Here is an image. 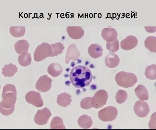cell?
Returning <instances> with one entry per match:
<instances>
[{
	"instance_id": "d4e9b609",
	"label": "cell",
	"mask_w": 156,
	"mask_h": 130,
	"mask_svg": "<svg viewBox=\"0 0 156 130\" xmlns=\"http://www.w3.org/2000/svg\"><path fill=\"white\" fill-rule=\"evenodd\" d=\"M51 129H65L63 120L59 117L54 118L51 120Z\"/></svg>"
},
{
	"instance_id": "52a82bcc",
	"label": "cell",
	"mask_w": 156,
	"mask_h": 130,
	"mask_svg": "<svg viewBox=\"0 0 156 130\" xmlns=\"http://www.w3.org/2000/svg\"><path fill=\"white\" fill-rule=\"evenodd\" d=\"M51 113L47 108H44L39 110L34 117V121L38 125H44L48 123L49 118L51 117Z\"/></svg>"
},
{
	"instance_id": "cb8c5ba5",
	"label": "cell",
	"mask_w": 156,
	"mask_h": 130,
	"mask_svg": "<svg viewBox=\"0 0 156 130\" xmlns=\"http://www.w3.org/2000/svg\"><path fill=\"white\" fill-rule=\"evenodd\" d=\"M146 78L151 80L156 79V66L155 64L150 65L145 69V72Z\"/></svg>"
},
{
	"instance_id": "9c48e42d",
	"label": "cell",
	"mask_w": 156,
	"mask_h": 130,
	"mask_svg": "<svg viewBox=\"0 0 156 130\" xmlns=\"http://www.w3.org/2000/svg\"><path fill=\"white\" fill-rule=\"evenodd\" d=\"M51 81L52 80L48 76H41L36 83V88L40 92H48L51 88Z\"/></svg>"
},
{
	"instance_id": "7c38bea8",
	"label": "cell",
	"mask_w": 156,
	"mask_h": 130,
	"mask_svg": "<svg viewBox=\"0 0 156 130\" xmlns=\"http://www.w3.org/2000/svg\"><path fill=\"white\" fill-rule=\"evenodd\" d=\"M101 36L107 42H111L117 39L118 33L113 28H105L101 32Z\"/></svg>"
},
{
	"instance_id": "3957f363",
	"label": "cell",
	"mask_w": 156,
	"mask_h": 130,
	"mask_svg": "<svg viewBox=\"0 0 156 130\" xmlns=\"http://www.w3.org/2000/svg\"><path fill=\"white\" fill-rule=\"evenodd\" d=\"M115 81L119 86L124 88L131 87L137 82V77L133 73L121 71L117 73Z\"/></svg>"
},
{
	"instance_id": "e0dca14e",
	"label": "cell",
	"mask_w": 156,
	"mask_h": 130,
	"mask_svg": "<svg viewBox=\"0 0 156 130\" xmlns=\"http://www.w3.org/2000/svg\"><path fill=\"white\" fill-rule=\"evenodd\" d=\"M71 95L66 93H63L58 95L57 103L59 106L66 107L70 104L72 102Z\"/></svg>"
},
{
	"instance_id": "7402d4cb",
	"label": "cell",
	"mask_w": 156,
	"mask_h": 130,
	"mask_svg": "<svg viewBox=\"0 0 156 130\" xmlns=\"http://www.w3.org/2000/svg\"><path fill=\"white\" fill-rule=\"evenodd\" d=\"M17 67L15 65L10 63L5 65L2 68V74L5 77H11L17 72Z\"/></svg>"
},
{
	"instance_id": "5bb4252c",
	"label": "cell",
	"mask_w": 156,
	"mask_h": 130,
	"mask_svg": "<svg viewBox=\"0 0 156 130\" xmlns=\"http://www.w3.org/2000/svg\"><path fill=\"white\" fill-rule=\"evenodd\" d=\"M67 32L68 35L73 39H79L84 34V30L80 27H68Z\"/></svg>"
},
{
	"instance_id": "6da1fadb",
	"label": "cell",
	"mask_w": 156,
	"mask_h": 130,
	"mask_svg": "<svg viewBox=\"0 0 156 130\" xmlns=\"http://www.w3.org/2000/svg\"><path fill=\"white\" fill-rule=\"evenodd\" d=\"M69 77L72 85L78 88L86 87L93 80L91 70L85 66H78L73 67Z\"/></svg>"
},
{
	"instance_id": "4316f807",
	"label": "cell",
	"mask_w": 156,
	"mask_h": 130,
	"mask_svg": "<svg viewBox=\"0 0 156 130\" xmlns=\"http://www.w3.org/2000/svg\"><path fill=\"white\" fill-rule=\"evenodd\" d=\"M52 48V54L51 56L53 57L59 54H61L63 52L65 49L63 44L61 43H55V44H51V45Z\"/></svg>"
},
{
	"instance_id": "8992f818",
	"label": "cell",
	"mask_w": 156,
	"mask_h": 130,
	"mask_svg": "<svg viewBox=\"0 0 156 130\" xmlns=\"http://www.w3.org/2000/svg\"><path fill=\"white\" fill-rule=\"evenodd\" d=\"M108 98V95L106 91L100 90L96 92L94 96L92 98V106L96 109L102 108L106 104Z\"/></svg>"
},
{
	"instance_id": "4dcf8cb0",
	"label": "cell",
	"mask_w": 156,
	"mask_h": 130,
	"mask_svg": "<svg viewBox=\"0 0 156 130\" xmlns=\"http://www.w3.org/2000/svg\"><path fill=\"white\" fill-rule=\"evenodd\" d=\"M146 31L148 32H154L156 31V27H145Z\"/></svg>"
},
{
	"instance_id": "603a6c76",
	"label": "cell",
	"mask_w": 156,
	"mask_h": 130,
	"mask_svg": "<svg viewBox=\"0 0 156 130\" xmlns=\"http://www.w3.org/2000/svg\"><path fill=\"white\" fill-rule=\"evenodd\" d=\"M146 48L151 52H156V38L154 36H149L144 42Z\"/></svg>"
},
{
	"instance_id": "8fae6325",
	"label": "cell",
	"mask_w": 156,
	"mask_h": 130,
	"mask_svg": "<svg viewBox=\"0 0 156 130\" xmlns=\"http://www.w3.org/2000/svg\"><path fill=\"white\" fill-rule=\"evenodd\" d=\"M138 43L137 39L133 36H129L121 41V47L125 50H129L136 47Z\"/></svg>"
},
{
	"instance_id": "83f0119b",
	"label": "cell",
	"mask_w": 156,
	"mask_h": 130,
	"mask_svg": "<svg viewBox=\"0 0 156 130\" xmlns=\"http://www.w3.org/2000/svg\"><path fill=\"white\" fill-rule=\"evenodd\" d=\"M128 98V95L126 91L119 90L116 93L115 99L117 103L122 104Z\"/></svg>"
},
{
	"instance_id": "f546056e",
	"label": "cell",
	"mask_w": 156,
	"mask_h": 130,
	"mask_svg": "<svg viewBox=\"0 0 156 130\" xmlns=\"http://www.w3.org/2000/svg\"><path fill=\"white\" fill-rule=\"evenodd\" d=\"M92 97H86L83 98L80 102V106L82 108L85 110H88L93 108L91 105Z\"/></svg>"
},
{
	"instance_id": "7a4b0ae2",
	"label": "cell",
	"mask_w": 156,
	"mask_h": 130,
	"mask_svg": "<svg viewBox=\"0 0 156 130\" xmlns=\"http://www.w3.org/2000/svg\"><path fill=\"white\" fill-rule=\"evenodd\" d=\"M16 90L13 85L8 84L3 89L2 101L0 103V111L5 116L10 115L15 109L16 101Z\"/></svg>"
},
{
	"instance_id": "277c9868",
	"label": "cell",
	"mask_w": 156,
	"mask_h": 130,
	"mask_svg": "<svg viewBox=\"0 0 156 130\" xmlns=\"http://www.w3.org/2000/svg\"><path fill=\"white\" fill-rule=\"evenodd\" d=\"M52 48L51 45L47 43H43L37 47L34 53V60L40 62L46 58L51 56Z\"/></svg>"
},
{
	"instance_id": "f1b7e54d",
	"label": "cell",
	"mask_w": 156,
	"mask_h": 130,
	"mask_svg": "<svg viewBox=\"0 0 156 130\" xmlns=\"http://www.w3.org/2000/svg\"><path fill=\"white\" fill-rule=\"evenodd\" d=\"M106 47L108 50L112 52H117L119 49V41L118 39L111 42H107Z\"/></svg>"
},
{
	"instance_id": "5b68a950",
	"label": "cell",
	"mask_w": 156,
	"mask_h": 130,
	"mask_svg": "<svg viewBox=\"0 0 156 130\" xmlns=\"http://www.w3.org/2000/svg\"><path fill=\"white\" fill-rule=\"evenodd\" d=\"M118 114V111L116 108L109 106L100 111L98 113V117L101 121L106 122L115 120Z\"/></svg>"
},
{
	"instance_id": "d6986e66",
	"label": "cell",
	"mask_w": 156,
	"mask_h": 130,
	"mask_svg": "<svg viewBox=\"0 0 156 130\" xmlns=\"http://www.w3.org/2000/svg\"><path fill=\"white\" fill-rule=\"evenodd\" d=\"M29 43L25 40L18 41L15 45V51L19 54H23L27 53L29 50Z\"/></svg>"
},
{
	"instance_id": "4fadbf2b",
	"label": "cell",
	"mask_w": 156,
	"mask_h": 130,
	"mask_svg": "<svg viewBox=\"0 0 156 130\" xmlns=\"http://www.w3.org/2000/svg\"><path fill=\"white\" fill-rule=\"evenodd\" d=\"M80 53L77 49L76 45L72 44L68 47L66 57L65 58V63H68L71 60H76L80 56Z\"/></svg>"
},
{
	"instance_id": "2e32d148",
	"label": "cell",
	"mask_w": 156,
	"mask_h": 130,
	"mask_svg": "<svg viewBox=\"0 0 156 130\" xmlns=\"http://www.w3.org/2000/svg\"><path fill=\"white\" fill-rule=\"evenodd\" d=\"M103 49L101 45L98 44H92L88 48V53L90 56L96 59L102 56Z\"/></svg>"
},
{
	"instance_id": "484cf974",
	"label": "cell",
	"mask_w": 156,
	"mask_h": 130,
	"mask_svg": "<svg viewBox=\"0 0 156 130\" xmlns=\"http://www.w3.org/2000/svg\"><path fill=\"white\" fill-rule=\"evenodd\" d=\"M31 56L28 53L21 55L18 58V61L20 64L24 67L29 66L31 63Z\"/></svg>"
},
{
	"instance_id": "ba28073f",
	"label": "cell",
	"mask_w": 156,
	"mask_h": 130,
	"mask_svg": "<svg viewBox=\"0 0 156 130\" xmlns=\"http://www.w3.org/2000/svg\"><path fill=\"white\" fill-rule=\"evenodd\" d=\"M26 101L36 107H41L44 105V102L40 94L35 91H30L25 97Z\"/></svg>"
},
{
	"instance_id": "44dd1931",
	"label": "cell",
	"mask_w": 156,
	"mask_h": 130,
	"mask_svg": "<svg viewBox=\"0 0 156 130\" xmlns=\"http://www.w3.org/2000/svg\"><path fill=\"white\" fill-rule=\"evenodd\" d=\"M78 123L81 128L84 129H87L92 126L93 121L91 117L85 115L79 118Z\"/></svg>"
},
{
	"instance_id": "ffe728a7",
	"label": "cell",
	"mask_w": 156,
	"mask_h": 130,
	"mask_svg": "<svg viewBox=\"0 0 156 130\" xmlns=\"http://www.w3.org/2000/svg\"><path fill=\"white\" fill-rule=\"evenodd\" d=\"M63 71L62 66L59 63H51L48 66V72L52 77H55L60 75Z\"/></svg>"
},
{
	"instance_id": "ac0fdd59",
	"label": "cell",
	"mask_w": 156,
	"mask_h": 130,
	"mask_svg": "<svg viewBox=\"0 0 156 130\" xmlns=\"http://www.w3.org/2000/svg\"><path fill=\"white\" fill-rule=\"evenodd\" d=\"M135 93L140 101H147L149 99L148 91L144 85H139L135 90Z\"/></svg>"
},
{
	"instance_id": "9a60e30c",
	"label": "cell",
	"mask_w": 156,
	"mask_h": 130,
	"mask_svg": "<svg viewBox=\"0 0 156 130\" xmlns=\"http://www.w3.org/2000/svg\"><path fill=\"white\" fill-rule=\"evenodd\" d=\"M105 62L107 67L113 68L119 64V58L116 54L111 53L106 56Z\"/></svg>"
},
{
	"instance_id": "30bf717a",
	"label": "cell",
	"mask_w": 156,
	"mask_h": 130,
	"mask_svg": "<svg viewBox=\"0 0 156 130\" xmlns=\"http://www.w3.org/2000/svg\"><path fill=\"white\" fill-rule=\"evenodd\" d=\"M133 110L136 115L141 118L147 117L150 112L149 105L144 101H137L135 104Z\"/></svg>"
}]
</instances>
